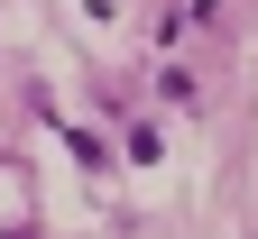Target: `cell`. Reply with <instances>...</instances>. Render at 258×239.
<instances>
[]
</instances>
